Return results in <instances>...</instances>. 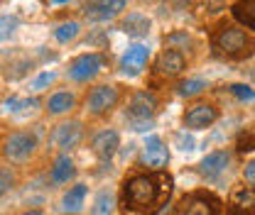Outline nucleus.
I'll use <instances>...</instances> for the list:
<instances>
[{
    "instance_id": "nucleus-37",
    "label": "nucleus",
    "mask_w": 255,
    "mask_h": 215,
    "mask_svg": "<svg viewBox=\"0 0 255 215\" xmlns=\"http://www.w3.org/2000/svg\"><path fill=\"white\" fill-rule=\"evenodd\" d=\"M22 215H42V211H25Z\"/></svg>"
},
{
    "instance_id": "nucleus-1",
    "label": "nucleus",
    "mask_w": 255,
    "mask_h": 215,
    "mask_svg": "<svg viewBox=\"0 0 255 215\" xmlns=\"http://www.w3.org/2000/svg\"><path fill=\"white\" fill-rule=\"evenodd\" d=\"M169 181V176L164 174H137L130 176L123 186V203L128 211H137V213H147L159 203L164 186Z\"/></svg>"
},
{
    "instance_id": "nucleus-38",
    "label": "nucleus",
    "mask_w": 255,
    "mask_h": 215,
    "mask_svg": "<svg viewBox=\"0 0 255 215\" xmlns=\"http://www.w3.org/2000/svg\"><path fill=\"white\" fill-rule=\"evenodd\" d=\"M54 5H64V2H69V0H52Z\"/></svg>"
},
{
    "instance_id": "nucleus-18",
    "label": "nucleus",
    "mask_w": 255,
    "mask_h": 215,
    "mask_svg": "<svg viewBox=\"0 0 255 215\" xmlns=\"http://www.w3.org/2000/svg\"><path fill=\"white\" fill-rule=\"evenodd\" d=\"M74 176H76L74 159H71L69 154H59V156L52 161V169H49V181H52L54 186H64V184H69Z\"/></svg>"
},
{
    "instance_id": "nucleus-21",
    "label": "nucleus",
    "mask_w": 255,
    "mask_h": 215,
    "mask_svg": "<svg viewBox=\"0 0 255 215\" xmlns=\"http://www.w3.org/2000/svg\"><path fill=\"white\" fill-rule=\"evenodd\" d=\"M233 17L246 27L255 32V0H238L233 5Z\"/></svg>"
},
{
    "instance_id": "nucleus-13",
    "label": "nucleus",
    "mask_w": 255,
    "mask_h": 215,
    "mask_svg": "<svg viewBox=\"0 0 255 215\" xmlns=\"http://www.w3.org/2000/svg\"><path fill=\"white\" fill-rule=\"evenodd\" d=\"M219 213V201L206 193H191L184 198L182 215H216Z\"/></svg>"
},
{
    "instance_id": "nucleus-40",
    "label": "nucleus",
    "mask_w": 255,
    "mask_h": 215,
    "mask_svg": "<svg viewBox=\"0 0 255 215\" xmlns=\"http://www.w3.org/2000/svg\"><path fill=\"white\" fill-rule=\"evenodd\" d=\"M0 215H2V213H0Z\"/></svg>"
},
{
    "instance_id": "nucleus-19",
    "label": "nucleus",
    "mask_w": 255,
    "mask_h": 215,
    "mask_svg": "<svg viewBox=\"0 0 255 215\" xmlns=\"http://www.w3.org/2000/svg\"><path fill=\"white\" fill-rule=\"evenodd\" d=\"M76 108V95L69 91H57L47 98V113L49 115H66Z\"/></svg>"
},
{
    "instance_id": "nucleus-23",
    "label": "nucleus",
    "mask_w": 255,
    "mask_h": 215,
    "mask_svg": "<svg viewBox=\"0 0 255 215\" xmlns=\"http://www.w3.org/2000/svg\"><path fill=\"white\" fill-rule=\"evenodd\" d=\"M79 32H81V25H79L76 20H69V22H62V25L54 30V39H57L59 44H69V42H74V39L79 37Z\"/></svg>"
},
{
    "instance_id": "nucleus-5",
    "label": "nucleus",
    "mask_w": 255,
    "mask_h": 215,
    "mask_svg": "<svg viewBox=\"0 0 255 215\" xmlns=\"http://www.w3.org/2000/svg\"><path fill=\"white\" fill-rule=\"evenodd\" d=\"M118 100H121V93L116 86H111V83H101V86H96L94 91L89 93V98H86V110L96 115V118H101V115H108L116 105H118Z\"/></svg>"
},
{
    "instance_id": "nucleus-29",
    "label": "nucleus",
    "mask_w": 255,
    "mask_h": 215,
    "mask_svg": "<svg viewBox=\"0 0 255 215\" xmlns=\"http://www.w3.org/2000/svg\"><path fill=\"white\" fill-rule=\"evenodd\" d=\"M54 81H57V73H54V71H42V73L30 83V88L34 93H39V91H44V88H49Z\"/></svg>"
},
{
    "instance_id": "nucleus-33",
    "label": "nucleus",
    "mask_w": 255,
    "mask_h": 215,
    "mask_svg": "<svg viewBox=\"0 0 255 215\" xmlns=\"http://www.w3.org/2000/svg\"><path fill=\"white\" fill-rule=\"evenodd\" d=\"M251 149H255V137L251 132H243L238 140V152H251Z\"/></svg>"
},
{
    "instance_id": "nucleus-26",
    "label": "nucleus",
    "mask_w": 255,
    "mask_h": 215,
    "mask_svg": "<svg viewBox=\"0 0 255 215\" xmlns=\"http://www.w3.org/2000/svg\"><path fill=\"white\" fill-rule=\"evenodd\" d=\"M20 30V20L15 15H0V42H7Z\"/></svg>"
},
{
    "instance_id": "nucleus-36",
    "label": "nucleus",
    "mask_w": 255,
    "mask_h": 215,
    "mask_svg": "<svg viewBox=\"0 0 255 215\" xmlns=\"http://www.w3.org/2000/svg\"><path fill=\"white\" fill-rule=\"evenodd\" d=\"M174 2H177V5H191L194 0H174Z\"/></svg>"
},
{
    "instance_id": "nucleus-14",
    "label": "nucleus",
    "mask_w": 255,
    "mask_h": 215,
    "mask_svg": "<svg viewBox=\"0 0 255 215\" xmlns=\"http://www.w3.org/2000/svg\"><path fill=\"white\" fill-rule=\"evenodd\" d=\"M155 69H157V73L172 78V76H179V73L187 69V59H184V54L177 52V49H164L157 57V62H155Z\"/></svg>"
},
{
    "instance_id": "nucleus-4",
    "label": "nucleus",
    "mask_w": 255,
    "mask_h": 215,
    "mask_svg": "<svg viewBox=\"0 0 255 215\" xmlns=\"http://www.w3.org/2000/svg\"><path fill=\"white\" fill-rule=\"evenodd\" d=\"M103 66H106V57H103V54H98V52L81 54V57H76V59L71 62V66H69V78H71V81H79V83H86V81L96 78V76L103 71Z\"/></svg>"
},
{
    "instance_id": "nucleus-31",
    "label": "nucleus",
    "mask_w": 255,
    "mask_h": 215,
    "mask_svg": "<svg viewBox=\"0 0 255 215\" xmlns=\"http://www.w3.org/2000/svg\"><path fill=\"white\" fill-rule=\"evenodd\" d=\"M174 144H177L182 152H194V149H196L194 137H191V135H187V132H177V135H174Z\"/></svg>"
},
{
    "instance_id": "nucleus-28",
    "label": "nucleus",
    "mask_w": 255,
    "mask_h": 215,
    "mask_svg": "<svg viewBox=\"0 0 255 215\" xmlns=\"http://www.w3.org/2000/svg\"><path fill=\"white\" fill-rule=\"evenodd\" d=\"M17 184V176L10 166H0V196H5L7 191H12Z\"/></svg>"
},
{
    "instance_id": "nucleus-16",
    "label": "nucleus",
    "mask_w": 255,
    "mask_h": 215,
    "mask_svg": "<svg viewBox=\"0 0 255 215\" xmlns=\"http://www.w3.org/2000/svg\"><path fill=\"white\" fill-rule=\"evenodd\" d=\"M231 213L233 215H255V188L253 186H238L231 193Z\"/></svg>"
},
{
    "instance_id": "nucleus-7",
    "label": "nucleus",
    "mask_w": 255,
    "mask_h": 215,
    "mask_svg": "<svg viewBox=\"0 0 255 215\" xmlns=\"http://www.w3.org/2000/svg\"><path fill=\"white\" fill-rule=\"evenodd\" d=\"M155 113H157V95L150 91H137L128 103L130 120H152Z\"/></svg>"
},
{
    "instance_id": "nucleus-35",
    "label": "nucleus",
    "mask_w": 255,
    "mask_h": 215,
    "mask_svg": "<svg viewBox=\"0 0 255 215\" xmlns=\"http://www.w3.org/2000/svg\"><path fill=\"white\" fill-rule=\"evenodd\" d=\"M150 127H152V120H130V130H135V132H145Z\"/></svg>"
},
{
    "instance_id": "nucleus-2",
    "label": "nucleus",
    "mask_w": 255,
    "mask_h": 215,
    "mask_svg": "<svg viewBox=\"0 0 255 215\" xmlns=\"http://www.w3.org/2000/svg\"><path fill=\"white\" fill-rule=\"evenodd\" d=\"M214 49L226 57V59H243L255 49V42L251 34L236 27V25H226L214 34Z\"/></svg>"
},
{
    "instance_id": "nucleus-9",
    "label": "nucleus",
    "mask_w": 255,
    "mask_h": 215,
    "mask_svg": "<svg viewBox=\"0 0 255 215\" xmlns=\"http://www.w3.org/2000/svg\"><path fill=\"white\" fill-rule=\"evenodd\" d=\"M140 159H142L145 166L159 171V169L169 161V149L164 147V142L159 140L157 135H150V137L145 140V144H142V156H140Z\"/></svg>"
},
{
    "instance_id": "nucleus-10",
    "label": "nucleus",
    "mask_w": 255,
    "mask_h": 215,
    "mask_svg": "<svg viewBox=\"0 0 255 215\" xmlns=\"http://www.w3.org/2000/svg\"><path fill=\"white\" fill-rule=\"evenodd\" d=\"M147 59H150V49L145 44H132L121 57V71L126 76H140L142 69L147 66Z\"/></svg>"
},
{
    "instance_id": "nucleus-8",
    "label": "nucleus",
    "mask_w": 255,
    "mask_h": 215,
    "mask_svg": "<svg viewBox=\"0 0 255 215\" xmlns=\"http://www.w3.org/2000/svg\"><path fill=\"white\" fill-rule=\"evenodd\" d=\"M81 140H84V125L79 120L62 123L59 127H54V132H52V144L57 149H74Z\"/></svg>"
},
{
    "instance_id": "nucleus-15",
    "label": "nucleus",
    "mask_w": 255,
    "mask_h": 215,
    "mask_svg": "<svg viewBox=\"0 0 255 215\" xmlns=\"http://www.w3.org/2000/svg\"><path fill=\"white\" fill-rule=\"evenodd\" d=\"M118 147H121V135L116 130H101L91 140V149L101 159H111L113 154L118 152Z\"/></svg>"
},
{
    "instance_id": "nucleus-27",
    "label": "nucleus",
    "mask_w": 255,
    "mask_h": 215,
    "mask_svg": "<svg viewBox=\"0 0 255 215\" xmlns=\"http://www.w3.org/2000/svg\"><path fill=\"white\" fill-rule=\"evenodd\" d=\"M30 69H32L30 59H20V62H15V64H10V66H7V78H10V81H17V78L27 76V73H30Z\"/></svg>"
},
{
    "instance_id": "nucleus-22",
    "label": "nucleus",
    "mask_w": 255,
    "mask_h": 215,
    "mask_svg": "<svg viewBox=\"0 0 255 215\" xmlns=\"http://www.w3.org/2000/svg\"><path fill=\"white\" fill-rule=\"evenodd\" d=\"M113 211H116V196L108 188L98 191L94 198V206H91V215H113Z\"/></svg>"
},
{
    "instance_id": "nucleus-12",
    "label": "nucleus",
    "mask_w": 255,
    "mask_h": 215,
    "mask_svg": "<svg viewBox=\"0 0 255 215\" xmlns=\"http://www.w3.org/2000/svg\"><path fill=\"white\" fill-rule=\"evenodd\" d=\"M228 164H231V154L219 149V152H211L206 154L204 159H201V164H199V174L204 176V179H209V181H216L221 174L228 171Z\"/></svg>"
},
{
    "instance_id": "nucleus-24",
    "label": "nucleus",
    "mask_w": 255,
    "mask_h": 215,
    "mask_svg": "<svg viewBox=\"0 0 255 215\" xmlns=\"http://www.w3.org/2000/svg\"><path fill=\"white\" fill-rule=\"evenodd\" d=\"M206 81L204 78H187V81H182L179 86H177V91L179 95H184V98H191V95H199V93L206 91Z\"/></svg>"
},
{
    "instance_id": "nucleus-32",
    "label": "nucleus",
    "mask_w": 255,
    "mask_h": 215,
    "mask_svg": "<svg viewBox=\"0 0 255 215\" xmlns=\"http://www.w3.org/2000/svg\"><path fill=\"white\" fill-rule=\"evenodd\" d=\"M174 44H184V47H189L191 37L187 34V32H174V34H169V37H167V47H169V49H174Z\"/></svg>"
},
{
    "instance_id": "nucleus-30",
    "label": "nucleus",
    "mask_w": 255,
    "mask_h": 215,
    "mask_svg": "<svg viewBox=\"0 0 255 215\" xmlns=\"http://www.w3.org/2000/svg\"><path fill=\"white\" fill-rule=\"evenodd\" d=\"M231 93L238 98V100H243V103H248V100H255V88L251 86H246V83H233L231 86Z\"/></svg>"
},
{
    "instance_id": "nucleus-39",
    "label": "nucleus",
    "mask_w": 255,
    "mask_h": 215,
    "mask_svg": "<svg viewBox=\"0 0 255 215\" xmlns=\"http://www.w3.org/2000/svg\"><path fill=\"white\" fill-rule=\"evenodd\" d=\"M253 73H255V69H253Z\"/></svg>"
},
{
    "instance_id": "nucleus-25",
    "label": "nucleus",
    "mask_w": 255,
    "mask_h": 215,
    "mask_svg": "<svg viewBox=\"0 0 255 215\" xmlns=\"http://www.w3.org/2000/svg\"><path fill=\"white\" fill-rule=\"evenodd\" d=\"M37 105H39V100H37V98H15V95H12V98H7V100H5V103H2V110H5V113H17V110H22V108H37Z\"/></svg>"
},
{
    "instance_id": "nucleus-20",
    "label": "nucleus",
    "mask_w": 255,
    "mask_h": 215,
    "mask_svg": "<svg viewBox=\"0 0 255 215\" xmlns=\"http://www.w3.org/2000/svg\"><path fill=\"white\" fill-rule=\"evenodd\" d=\"M86 193H89V188H86L84 184L71 186V188L64 193L62 208L66 211V213H79V211L84 208V203H86Z\"/></svg>"
},
{
    "instance_id": "nucleus-11",
    "label": "nucleus",
    "mask_w": 255,
    "mask_h": 215,
    "mask_svg": "<svg viewBox=\"0 0 255 215\" xmlns=\"http://www.w3.org/2000/svg\"><path fill=\"white\" fill-rule=\"evenodd\" d=\"M219 120V110L209 103H199L184 113V127L189 130H206Z\"/></svg>"
},
{
    "instance_id": "nucleus-17",
    "label": "nucleus",
    "mask_w": 255,
    "mask_h": 215,
    "mask_svg": "<svg viewBox=\"0 0 255 215\" xmlns=\"http://www.w3.org/2000/svg\"><path fill=\"white\" fill-rule=\"evenodd\" d=\"M121 30L126 32L128 37H132V39H145L150 34V30H152V22L142 12H128L123 17V22H121Z\"/></svg>"
},
{
    "instance_id": "nucleus-3",
    "label": "nucleus",
    "mask_w": 255,
    "mask_h": 215,
    "mask_svg": "<svg viewBox=\"0 0 255 215\" xmlns=\"http://www.w3.org/2000/svg\"><path fill=\"white\" fill-rule=\"evenodd\" d=\"M37 147H39L37 137H34L32 132L20 130V132L7 135V140H5V144H2V154H5V159L12 161V164H25V161H30L32 156L37 154Z\"/></svg>"
},
{
    "instance_id": "nucleus-6",
    "label": "nucleus",
    "mask_w": 255,
    "mask_h": 215,
    "mask_svg": "<svg viewBox=\"0 0 255 215\" xmlns=\"http://www.w3.org/2000/svg\"><path fill=\"white\" fill-rule=\"evenodd\" d=\"M128 0H89L84 5V15L91 22H108L126 10Z\"/></svg>"
},
{
    "instance_id": "nucleus-34",
    "label": "nucleus",
    "mask_w": 255,
    "mask_h": 215,
    "mask_svg": "<svg viewBox=\"0 0 255 215\" xmlns=\"http://www.w3.org/2000/svg\"><path fill=\"white\" fill-rule=\"evenodd\" d=\"M243 179L248 184H255V159H251L246 166H243Z\"/></svg>"
}]
</instances>
